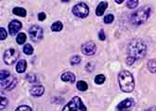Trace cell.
Wrapping results in <instances>:
<instances>
[{"label": "cell", "mask_w": 156, "mask_h": 111, "mask_svg": "<svg viewBox=\"0 0 156 111\" xmlns=\"http://www.w3.org/2000/svg\"><path fill=\"white\" fill-rule=\"evenodd\" d=\"M23 53L26 55H32L34 53V48L30 44H26L23 46Z\"/></svg>", "instance_id": "cell-20"}, {"label": "cell", "mask_w": 156, "mask_h": 111, "mask_svg": "<svg viewBox=\"0 0 156 111\" xmlns=\"http://www.w3.org/2000/svg\"><path fill=\"white\" fill-rule=\"evenodd\" d=\"M82 53L86 56H93L95 55V53L97 51V46L96 44L92 41H88L87 43H85L82 46Z\"/></svg>", "instance_id": "cell-8"}, {"label": "cell", "mask_w": 156, "mask_h": 111, "mask_svg": "<svg viewBox=\"0 0 156 111\" xmlns=\"http://www.w3.org/2000/svg\"><path fill=\"white\" fill-rule=\"evenodd\" d=\"M139 5V1L137 0H130V1H127L126 6L128 8H136Z\"/></svg>", "instance_id": "cell-24"}, {"label": "cell", "mask_w": 156, "mask_h": 111, "mask_svg": "<svg viewBox=\"0 0 156 111\" xmlns=\"http://www.w3.org/2000/svg\"><path fill=\"white\" fill-rule=\"evenodd\" d=\"M20 57V52L16 50L15 48H8L4 53V61L7 65H12L18 60Z\"/></svg>", "instance_id": "cell-5"}, {"label": "cell", "mask_w": 156, "mask_h": 111, "mask_svg": "<svg viewBox=\"0 0 156 111\" xmlns=\"http://www.w3.org/2000/svg\"><path fill=\"white\" fill-rule=\"evenodd\" d=\"M17 43L19 44H23L26 41V34L23 33H21L18 34V36H17Z\"/></svg>", "instance_id": "cell-21"}, {"label": "cell", "mask_w": 156, "mask_h": 111, "mask_svg": "<svg viewBox=\"0 0 156 111\" xmlns=\"http://www.w3.org/2000/svg\"><path fill=\"white\" fill-rule=\"evenodd\" d=\"M8 77H10V72L8 70H5V69H2L1 72H0V80L3 81V80H6Z\"/></svg>", "instance_id": "cell-23"}, {"label": "cell", "mask_w": 156, "mask_h": 111, "mask_svg": "<svg viewBox=\"0 0 156 111\" xmlns=\"http://www.w3.org/2000/svg\"><path fill=\"white\" fill-rule=\"evenodd\" d=\"M118 82L120 89L124 93H131L135 87L133 75L128 70H122L118 75Z\"/></svg>", "instance_id": "cell-2"}, {"label": "cell", "mask_w": 156, "mask_h": 111, "mask_svg": "<svg viewBox=\"0 0 156 111\" xmlns=\"http://www.w3.org/2000/svg\"><path fill=\"white\" fill-rule=\"evenodd\" d=\"M62 111H87V108L78 96H74L64 106Z\"/></svg>", "instance_id": "cell-4"}, {"label": "cell", "mask_w": 156, "mask_h": 111, "mask_svg": "<svg viewBox=\"0 0 156 111\" xmlns=\"http://www.w3.org/2000/svg\"><path fill=\"white\" fill-rule=\"evenodd\" d=\"M61 80L63 82H75V76L74 74L72 72H65L61 75Z\"/></svg>", "instance_id": "cell-15"}, {"label": "cell", "mask_w": 156, "mask_h": 111, "mask_svg": "<svg viewBox=\"0 0 156 111\" xmlns=\"http://www.w3.org/2000/svg\"><path fill=\"white\" fill-rule=\"evenodd\" d=\"M107 7H108V3L105 2V1L100 2L96 8V15L97 16H102Z\"/></svg>", "instance_id": "cell-13"}, {"label": "cell", "mask_w": 156, "mask_h": 111, "mask_svg": "<svg viewBox=\"0 0 156 111\" xmlns=\"http://www.w3.org/2000/svg\"><path fill=\"white\" fill-rule=\"evenodd\" d=\"M45 89L42 85H34L32 88L30 89V93L31 95L34 96H41L44 94Z\"/></svg>", "instance_id": "cell-12"}, {"label": "cell", "mask_w": 156, "mask_h": 111, "mask_svg": "<svg viewBox=\"0 0 156 111\" xmlns=\"http://www.w3.org/2000/svg\"><path fill=\"white\" fill-rule=\"evenodd\" d=\"M62 28H63V25H62L60 21H56L51 26V30L53 32H60L62 30Z\"/></svg>", "instance_id": "cell-18"}, {"label": "cell", "mask_w": 156, "mask_h": 111, "mask_svg": "<svg viewBox=\"0 0 156 111\" xmlns=\"http://www.w3.org/2000/svg\"><path fill=\"white\" fill-rule=\"evenodd\" d=\"M18 83V79L15 76H10L6 80L1 81V87L5 90H11Z\"/></svg>", "instance_id": "cell-10"}, {"label": "cell", "mask_w": 156, "mask_h": 111, "mask_svg": "<svg viewBox=\"0 0 156 111\" xmlns=\"http://www.w3.org/2000/svg\"><path fill=\"white\" fill-rule=\"evenodd\" d=\"M77 89L80 91H82V92H85V91H87V83L86 82H84V81H79L77 82V85H76Z\"/></svg>", "instance_id": "cell-19"}, {"label": "cell", "mask_w": 156, "mask_h": 111, "mask_svg": "<svg viewBox=\"0 0 156 111\" xmlns=\"http://www.w3.org/2000/svg\"><path fill=\"white\" fill-rule=\"evenodd\" d=\"M46 14H45L44 12H41V13H39L38 14V20H40V21H43V20H45V19H46Z\"/></svg>", "instance_id": "cell-32"}, {"label": "cell", "mask_w": 156, "mask_h": 111, "mask_svg": "<svg viewBox=\"0 0 156 111\" xmlns=\"http://www.w3.org/2000/svg\"><path fill=\"white\" fill-rule=\"evenodd\" d=\"M145 111H156V108H154V106H151V108H149L148 109H146Z\"/></svg>", "instance_id": "cell-33"}, {"label": "cell", "mask_w": 156, "mask_h": 111, "mask_svg": "<svg viewBox=\"0 0 156 111\" xmlns=\"http://www.w3.org/2000/svg\"><path fill=\"white\" fill-rule=\"evenodd\" d=\"M12 12H13V14H14V15L20 16V17H25L26 14H27V11H26V10H24V8H22V7H19L13 8Z\"/></svg>", "instance_id": "cell-16"}, {"label": "cell", "mask_w": 156, "mask_h": 111, "mask_svg": "<svg viewBox=\"0 0 156 111\" xmlns=\"http://www.w3.org/2000/svg\"><path fill=\"white\" fill-rule=\"evenodd\" d=\"M15 111H32V108L28 106H21Z\"/></svg>", "instance_id": "cell-29"}, {"label": "cell", "mask_w": 156, "mask_h": 111, "mask_svg": "<svg viewBox=\"0 0 156 111\" xmlns=\"http://www.w3.org/2000/svg\"><path fill=\"white\" fill-rule=\"evenodd\" d=\"M26 68H27V62L24 59H21L16 65V70L19 73H23L25 72Z\"/></svg>", "instance_id": "cell-14"}, {"label": "cell", "mask_w": 156, "mask_h": 111, "mask_svg": "<svg viewBox=\"0 0 156 111\" xmlns=\"http://www.w3.org/2000/svg\"><path fill=\"white\" fill-rule=\"evenodd\" d=\"M26 79H27V81H29L30 82H35L37 81V79H36V76L35 75H34V74H27L26 75V77H25Z\"/></svg>", "instance_id": "cell-27"}, {"label": "cell", "mask_w": 156, "mask_h": 111, "mask_svg": "<svg viewBox=\"0 0 156 111\" xmlns=\"http://www.w3.org/2000/svg\"><path fill=\"white\" fill-rule=\"evenodd\" d=\"M115 3L121 4V3H123V0H116V1H115Z\"/></svg>", "instance_id": "cell-34"}, {"label": "cell", "mask_w": 156, "mask_h": 111, "mask_svg": "<svg viewBox=\"0 0 156 111\" xmlns=\"http://www.w3.org/2000/svg\"><path fill=\"white\" fill-rule=\"evenodd\" d=\"M0 33H0V39H1V40H5L7 38V36H8L6 30L4 29L3 27H1V28H0Z\"/></svg>", "instance_id": "cell-28"}, {"label": "cell", "mask_w": 156, "mask_h": 111, "mask_svg": "<svg viewBox=\"0 0 156 111\" xmlns=\"http://www.w3.org/2000/svg\"><path fill=\"white\" fill-rule=\"evenodd\" d=\"M73 14L78 18L84 19L89 14V7L86 3L80 2L73 7Z\"/></svg>", "instance_id": "cell-6"}, {"label": "cell", "mask_w": 156, "mask_h": 111, "mask_svg": "<svg viewBox=\"0 0 156 111\" xmlns=\"http://www.w3.org/2000/svg\"><path fill=\"white\" fill-rule=\"evenodd\" d=\"M151 13V8L150 7H143L139 8L137 10L132 13V15L130 17L131 23L136 26H140L141 24H143L149 19Z\"/></svg>", "instance_id": "cell-3"}, {"label": "cell", "mask_w": 156, "mask_h": 111, "mask_svg": "<svg viewBox=\"0 0 156 111\" xmlns=\"http://www.w3.org/2000/svg\"><path fill=\"white\" fill-rule=\"evenodd\" d=\"M99 38L100 39V41H104V40L106 39V36H105V33H104V31L101 30L100 33H99Z\"/></svg>", "instance_id": "cell-31"}, {"label": "cell", "mask_w": 156, "mask_h": 111, "mask_svg": "<svg viewBox=\"0 0 156 111\" xmlns=\"http://www.w3.org/2000/svg\"><path fill=\"white\" fill-rule=\"evenodd\" d=\"M43 29L38 25H33L32 27L29 29V34L32 41L38 42L43 38Z\"/></svg>", "instance_id": "cell-7"}, {"label": "cell", "mask_w": 156, "mask_h": 111, "mask_svg": "<svg viewBox=\"0 0 156 111\" xmlns=\"http://www.w3.org/2000/svg\"><path fill=\"white\" fill-rule=\"evenodd\" d=\"M113 20H114L113 15V14H108V15H106L105 18H104V22L106 24H110V23H111V22L113 21Z\"/></svg>", "instance_id": "cell-26"}, {"label": "cell", "mask_w": 156, "mask_h": 111, "mask_svg": "<svg viewBox=\"0 0 156 111\" xmlns=\"http://www.w3.org/2000/svg\"><path fill=\"white\" fill-rule=\"evenodd\" d=\"M147 53V46L141 40H132L127 46V57L126 63L132 65L137 59H141Z\"/></svg>", "instance_id": "cell-1"}, {"label": "cell", "mask_w": 156, "mask_h": 111, "mask_svg": "<svg viewBox=\"0 0 156 111\" xmlns=\"http://www.w3.org/2000/svg\"><path fill=\"white\" fill-rule=\"evenodd\" d=\"M105 82V76L103 74H99L95 77V83L96 84H102Z\"/></svg>", "instance_id": "cell-22"}, {"label": "cell", "mask_w": 156, "mask_h": 111, "mask_svg": "<svg viewBox=\"0 0 156 111\" xmlns=\"http://www.w3.org/2000/svg\"><path fill=\"white\" fill-rule=\"evenodd\" d=\"M21 29V22L14 20L8 24V31H10V35H15Z\"/></svg>", "instance_id": "cell-11"}, {"label": "cell", "mask_w": 156, "mask_h": 111, "mask_svg": "<svg viewBox=\"0 0 156 111\" xmlns=\"http://www.w3.org/2000/svg\"><path fill=\"white\" fill-rule=\"evenodd\" d=\"M134 106V100L132 98H126L116 106V111H131Z\"/></svg>", "instance_id": "cell-9"}, {"label": "cell", "mask_w": 156, "mask_h": 111, "mask_svg": "<svg viewBox=\"0 0 156 111\" xmlns=\"http://www.w3.org/2000/svg\"><path fill=\"white\" fill-rule=\"evenodd\" d=\"M148 69L151 72L156 73V59H151L148 62Z\"/></svg>", "instance_id": "cell-17"}, {"label": "cell", "mask_w": 156, "mask_h": 111, "mask_svg": "<svg viewBox=\"0 0 156 111\" xmlns=\"http://www.w3.org/2000/svg\"><path fill=\"white\" fill-rule=\"evenodd\" d=\"M70 62H71V65H77L81 62V57L79 56H74L72 59H71Z\"/></svg>", "instance_id": "cell-25"}, {"label": "cell", "mask_w": 156, "mask_h": 111, "mask_svg": "<svg viewBox=\"0 0 156 111\" xmlns=\"http://www.w3.org/2000/svg\"><path fill=\"white\" fill-rule=\"evenodd\" d=\"M8 103V99L6 98V97H3V96H2V97H1V110L7 108Z\"/></svg>", "instance_id": "cell-30"}]
</instances>
